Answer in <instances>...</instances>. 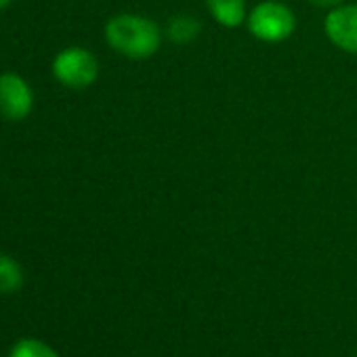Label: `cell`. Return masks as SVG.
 <instances>
[{"instance_id": "6da1fadb", "label": "cell", "mask_w": 357, "mask_h": 357, "mask_svg": "<svg viewBox=\"0 0 357 357\" xmlns=\"http://www.w3.org/2000/svg\"><path fill=\"white\" fill-rule=\"evenodd\" d=\"M103 36L112 51L130 61L151 59L164 40L162 28L141 13H118L109 17L103 28Z\"/></svg>"}, {"instance_id": "7a4b0ae2", "label": "cell", "mask_w": 357, "mask_h": 357, "mask_svg": "<svg viewBox=\"0 0 357 357\" xmlns=\"http://www.w3.org/2000/svg\"><path fill=\"white\" fill-rule=\"evenodd\" d=\"M246 30L259 43L280 45L296 32V15L282 0H261L248 11Z\"/></svg>"}, {"instance_id": "3957f363", "label": "cell", "mask_w": 357, "mask_h": 357, "mask_svg": "<svg viewBox=\"0 0 357 357\" xmlns=\"http://www.w3.org/2000/svg\"><path fill=\"white\" fill-rule=\"evenodd\" d=\"M53 78L72 91H84L99 78V59L84 47L61 49L51 63Z\"/></svg>"}, {"instance_id": "277c9868", "label": "cell", "mask_w": 357, "mask_h": 357, "mask_svg": "<svg viewBox=\"0 0 357 357\" xmlns=\"http://www.w3.org/2000/svg\"><path fill=\"white\" fill-rule=\"evenodd\" d=\"M34 109V91L17 72L0 74V116L9 122L26 120Z\"/></svg>"}, {"instance_id": "5b68a950", "label": "cell", "mask_w": 357, "mask_h": 357, "mask_svg": "<svg viewBox=\"0 0 357 357\" xmlns=\"http://www.w3.org/2000/svg\"><path fill=\"white\" fill-rule=\"evenodd\" d=\"M324 34L338 51L357 55V3L330 9L324 17Z\"/></svg>"}, {"instance_id": "8992f818", "label": "cell", "mask_w": 357, "mask_h": 357, "mask_svg": "<svg viewBox=\"0 0 357 357\" xmlns=\"http://www.w3.org/2000/svg\"><path fill=\"white\" fill-rule=\"evenodd\" d=\"M204 5L208 15L221 28L236 30L240 26H246V17H248L246 0H204Z\"/></svg>"}, {"instance_id": "52a82bcc", "label": "cell", "mask_w": 357, "mask_h": 357, "mask_svg": "<svg viewBox=\"0 0 357 357\" xmlns=\"http://www.w3.org/2000/svg\"><path fill=\"white\" fill-rule=\"evenodd\" d=\"M200 32H202V24L196 15L176 13L174 17L168 20L164 36H168L170 43L174 45H190L200 36Z\"/></svg>"}, {"instance_id": "ba28073f", "label": "cell", "mask_w": 357, "mask_h": 357, "mask_svg": "<svg viewBox=\"0 0 357 357\" xmlns=\"http://www.w3.org/2000/svg\"><path fill=\"white\" fill-rule=\"evenodd\" d=\"M24 286V269L22 265L9 257L0 252V294H15Z\"/></svg>"}, {"instance_id": "9c48e42d", "label": "cell", "mask_w": 357, "mask_h": 357, "mask_svg": "<svg viewBox=\"0 0 357 357\" xmlns=\"http://www.w3.org/2000/svg\"><path fill=\"white\" fill-rule=\"evenodd\" d=\"M9 357H61V355L40 338H22L11 347Z\"/></svg>"}, {"instance_id": "30bf717a", "label": "cell", "mask_w": 357, "mask_h": 357, "mask_svg": "<svg viewBox=\"0 0 357 357\" xmlns=\"http://www.w3.org/2000/svg\"><path fill=\"white\" fill-rule=\"evenodd\" d=\"M307 3H309L311 7H315V9H326V11H330V9H336V7L344 5L347 0H307Z\"/></svg>"}, {"instance_id": "8fae6325", "label": "cell", "mask_w": 357, "mask_h": 357, "mask_svg": "<svg viewBox=\"0 0 357 357\" xmlns=\"http://www.w3.org/2000/svg\"><path fill=\"white\" fill-rule=\"evenodd\" d=\"M11 3H13V0H0V11L7 9V7H11Z\"/></svg>"}]
</instances>
